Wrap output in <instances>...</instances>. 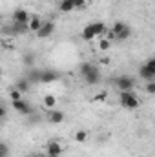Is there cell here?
Returning a JSON list of instances; mask_svg holds the SVG:
<instances>
[{
  "label": "cell",
  "mask_w": 155,
  "mask_h": 157,
  "mask_svg": "<svg viewBox=\"0 0 155 157\" xmlns=\"http://www.w3.org/2000/svg\"><path fill=\"white\" fill-rule=\"evenodd\" d=\"M78 73H80L82 80H84L88 86H97V84L100 82V78H102L99 66L93 64V62H80V64H78Z\"/></svg>",
  "instance_id": "6da1fadb"
},
{
  "label": "cell",
  "mask_w": 155,
  "mask_h": 157,
  "mask_svg": "<svg viewBox=\"0 0 155 157\" xmlns=\"http://www.w3.org/2000/svg\"><path fill=\"white\" fill-rule=\"evenodd\" d=\"M106 31H108V26L102 20H97V22H91V24L84 26L82 31H80V37L86 42H91V40H95V39H102Z\"/></svg>",
  "instance_id": "7a4b0ae2"
},
{
  "label": "cell",
  "mask_w": 155,
  "mask_h": 157,
  "mask_svg": "<svg viewBox=\"0 0 155 157\" xmlns=\"http://www.w3.org/2000/svg\"><path fill=\"white\" fill-rule=\"evenodd\" d=\"M119 104L126 110H137L141 101L135 95V91H119Z\"/></svg>",
  "instance_id": "3957f363"
},
{
  "label": "cell",
  "mask_w": 155,
  "mask_h": 157,
  "mask_svg": "<svg viewBox=\"0 0 155 157\" xmlns=\"http://www.w3.org/2000/svg\"><path fill=\"white\" fill-rule=\"evenodd\" d=\"M110 31L115 35V40H128L131 37V28L126 22H122V20H117L115 24L110 28Z\"/></svg>",
  "instance_id": "277c9868"
},
{
  "label": "cell",
  "mask_w": 155,
  "mask_h": 157,
  "mask_svg": "<svg viewBox=\"0 0 155 157\" xmlns=\"http://www.w3.org/2000/svg\"><path fill=\"white\" fill-rule=\"evenodd\" d=\"M113 84L119 91H133L137 86V80L131 75H119V77H115Z\"/></svg>",
  "instance_id": "5b68a950"
},
{
  "label": "cell",
  "mask_w": 155,
  "mask_h": 157,
  "mask_svg": "<svg viewBox=\"0 0 155 157\" xmlns=\"http://www.w3.org/2000/svg\"><path fill=\"white\" fill-rule=\"evenodd\" d=\"M139 77L142 78L144 82L155 80V59L153 57H150L144 64H141V68H139Z\"/></svg>",
  "instance_id": "8992f818"
},
{
  "label": "cell",
  "mask_w": 155,
  "mask_h": 157,
  "mask_svg": "<svg viewBox=\"0 0 155 157\" xmlns=\"http://www.w3.org/2000/svg\"><path fill=\"white\" fill-rule=\"evenodd\" d=\"M11 108H13L17 113H20V115H26V117L37 112V110L33 108V104H31V102H28L24 97H22V99H18V101H11Z\"/></svg>",
  "instance_id": "52a82bcc"
},
{
  "label": "cell",
  "mask_w": 155,
  "mask_h": 157,
  "mask_svg": "<svg viewBox=\"0 0 155 157\" xmlns=\"http://www.w3.org/2000/svg\"><path fill=\"white\" fill-rule=\"evenodd\" d=\"M4 31H6V33H9L11 37H20V35L29 33L28 24H20V22H11L9 26H6V28H4Z\"/></svg>",
  "instance_id": "ba28073f"
},
{
  "label": "cell",
  "mask_w": 155,
  "mask_h": 157,
  "mask_svg": "<svg viewBox=\"0 0 155 157\" xmlns=\"http://www.w3.org/2000/svg\"><path fill=\"white\" fill-rule=\"evenodd\" d=\"M53 33H55V22L53 20H44L42 26L39 28V31L35 33V37L37 39H49Z\"/></svg>",
  "instance_id": "9c48e42d"
},
{
  "label": "cell",
  "mask_w": 155,
  "mask_h": 157,
  "mask_svg": "<svg viewBox=\"0 0 155 157\" xmlns=\"http://www.w3.org/2000/svg\"><path fill=\"white\" fill-rule=\"evenodd\" d=\"M29 18H31V13H29L28 9H24V7H18V9H15V11H13V15H11V22L28 24V22H29Z\"/></svg>",
  "instance_id": "30bf717a"
},
{
  "label": "cell",
  "mask_w": 155,
  "mask_h": 157,
  "mask_svg": "<svg viewBox=\"0 0 155 157\" xmlns=\"http://www.w3.org/2000/svg\"><path fill=\"white\" fill-rule=\"evenodd\" d=\"M62 152H64V148L59 141H49L47 146H46V155L47 157H60Z\"/></svg>",
  "instance_id": "8fae6325"
},
{
  "label": "cell",
  "mask_w": 155,
  "mask_h": 157,
  "mask_svg": "<svg viewBox=\"0 0 155 157\" xmlns=\"http://www.w3.org/2000/svg\"><path fill=\"white\" fill-rule=\"evenodd\" d=\"M59 71L55 70H40V82L42 84H51V82H57L59 80Z\"/></svg>",
  "instance_id": "7c38bea8"
},
{
  "label": "cell",
  "mask_w": 155,
  "mask_h": 157,
  "mask_svg": "<svg viewBox=\"0 0 155 157\" xmlns=\"http://www.w3.org/2000/svg\"><path fill=\"white\" fill-rule=\"evenodd\" d=\"M64 119H66V113L60 112V110H55V108L49 110V113H47V121H49L51 124H62Z\"/></svg>",
  "instance_id": "4fadbf2b"
},
{
  "label": "cell",
  "mask_w": 155,
  "mask_h": 157,
  "mask_svg": "<svg viewBox=\"0 0 155 157\" xmlns=\"http://www.w3.org/2000/svg\"><path fill=\"white\" fill-rule=\"evenodd\" d=\"M13 88H17V90L24 95V93H28V91L33 88V84H31V82H29L26 77H22V78H18V80L15 82V86H13Z\"/></svg>",
  "instance_id": "5bb4252c"
},
{
  "label": "cell",
  "mask_w": 155,
  "mask_h": 157,
  "mask_svg": "<svg viewBox=\"0 0 155 157\" xmlns=\"http://www.w3.org/2000/svg\"><path fill=\"white\" fill-rule=\"evenodd\" d=\"M22 62H24V66L29 70V68H35V64H37V55L33 53V51H26L24 55H22Z\"/></svg>",
  "instance_id": "9a60e30c"
},
{
  "label": "cell",
  "mask_w": 155,
  "mask_h": 157,
  "mask_svg": "<svg viewBox=\"0 0 155 157\" xmlns=\"http://www.w3.org/2000/svg\"><path fill=\"white\" fill-rule=\"evenodd\" d=\"M42 18H40L39 15H31V18H29V22H28V29H29V33H37L39 31V28L42 26Z\"/></svg>",
  "instance_id": "2e32d148"
},
{
  "label": "cell",
  "mask_w": 155,
  "mask_h": 157,
  "mask_svg": "<svg viewBox=\"0 0 155 157\" xmlns=\"http://www.w3.org/2000/svg\"><path fill=\"white\" fill-rule=\"evenodd\" d=\"M42 104H44V108H47V110H53V108L57 106V97H55L53 93H47V95H44V99H42Z\"/></svg>",
  "instance_id": "e0dca14e"
},
{
  "label": "cell",
  "mask_w": 155,
  "mask_h": 157,
  "mask_svg": "<svg viewBox=\"0 0 155 157\" xmlns=\"http://www.w3.org/2000/svg\"><path fill=\"white\" fill-rule=\"evenodd\" d=\"M59 11H60V13H71V11H75L73 2H71V0H60V4H59Z\"/></svg>",
  "instance_id": "ac0fdd59"
},
{
  "label": "cell",
  "mask_w": 155,
  "mask_h": 157,
  "mask_svg": "<svg viewBox=\"0 0 155 157\" xmlns=\"http://www.w3.org/2000/svg\"><path fill=\"white\" fill-rule=\"evenodd\" d=\"M73 139H75L77 143H86V141H88V132H86V130H78Z\"/></svg>",
  "instance_id": "d6986e66"
},
{
  "label": "cell",
  "mask_w": 155,
  "mask_h": 157,
  "mask_svg": "<svg viewBox=\"0 0 155 157\" xmlns=\"http://www.w3.org/2000/svg\"><path fill=\"white\" fill-rule=\"evenodd\" d=\"M110 48H112V42L108 39H104V37L99 39V49H100V51H108Z\"/></svg>",
  "instance_id": "ffe728a7"
},
{
  "label": "cell",
  "mask_w": 155,
  "mask_h": 157,
  "mask_svg": "<svg viewBox=\"0 0 155 157\" xmlns=\"http://www.w3.org/2000/svg\"><path fill=\"white\" fill-rule=\"evenodd\" d=\"M22 97H24V95H22L17 88H11V90H9V99H11V101H18V99H22Z\"/></svg>",
  "instance_id": "44dd1931"
},
{
  "label": "cell",
  "mask_w": 155,
  "mask_h": 157,
  "mask_svg": "<svg viewBox=\"0 0 155 157\" xmlns=\"http://www.w3.org/2000/svg\"><path fill=\"white\" fill-rule=\"evenodd\" d=\"M71 2H73L75 11H77V9H84V7L88 6V0H71Z\"/></svg>",
  "instance_id": "7402d4cb"
},
{
  "label": "cell",
  "mask_w": 155,
  "mask_h": 157,
  "mask_svg": "<svg viewBox=\"0 0 155 157\" xmlns=\"http://www.w3.org/2000/svg\"><path fill=\"white\" fill-rule=\"evenodd\" d=\"M0 157H9V146L0 141Z\"/></svg>",
  "instance_id": "603a6c76"
},
{
  "label": "cell",
  "mask_w": 155,
  "mask_h": 157,
  "mask_svg": "<svg viewBox=\"0 0 155 157\" xmlns=\"http://www.w3.org/2000/svg\"><path fill=\"white\" fill-rule=\"evenodd\" d=\"M146 93L148 95H155V80L146 82Z\"/></svg>",
  "instance_id": "cb8c5ba5"
},
{
  "label": "cell",
  "mask_w": 155,
  "mask_h": 157,
  "mask_svg": "<svg viewBox=\"0 0 155 157\" xmlns=\"http://www.w3.org/2000/svg\"><path fill=\"white\" fill-rule=\"evenodd\" d=\"M108 99V91H100L99 95H95V101H106Z\"/></svg>",
  "instance_id": "d4e9b609"
},
{
  "label": "cell",
  "mask_w": 155,
  "mask_h": 157,
  "mask_svg": "<svg viewBox=\"0 0 155 157\" xmlns=\"http://www.w3.org/2000/svg\"><path fill=\"white\" fill-rule=\"evenodd\" d=\"M6 113H7V112H6V108H4V106H0V121L6 117Z\"/></svg>",
  "instance_id": "484cf974"
},
{
  "label": "cell",
  "mask_w": 155,
  "mask_h": 157,
  "mask_svg": "<svg viewBox=\"0 0 155 157\" xmlns=\"http://www.w3.org/2000/svg\"><path fill=\"white\" fill-rule=\"evenodd\" d=\"M26 157H42V155H39V154H29V155H26Z\"/></svg>",
  "instance_id": "4316f807"
},
{
  "label": "cell",
  "mask_w": 155,
  "mask_h": 157,
  "mask_svg": "<svg viewBox=\"0 0 155 157\" xmlns=\"http://www.w3.org/2000/svg\"><path fill=\"white\" fill-rule=\"evenodd\" d=\"M0 73H2V71H0Z\"/></svg>",
  "instance_id": "83f0119b"
}]
</instances>
